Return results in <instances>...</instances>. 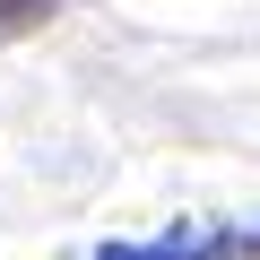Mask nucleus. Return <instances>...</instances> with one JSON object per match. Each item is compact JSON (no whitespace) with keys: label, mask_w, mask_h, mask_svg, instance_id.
Masks as SVG:
<instances>
[{"label":"nucleus","mask_w":260,"mask_h":260,"mask_svg":"<svg viewBox=\"0 0 260 260\" xmlns=\"http://www.w3.org/2000/svg\"><path fill=\"white\" fill-rule=\"evenodd\" d=\"M87 260H234V234L217 225H182V234H156V243H104Z\"/></svg>","instance_id":"f257e3e1"},{"label":"nucleus","mask_w":260,"mask_h":260,"mask_svg":"<svg viewBox=\"0 0 260 260\" xmlns=\"http://www.w3.org/2000/svg\"><path fill=\"white\" fill-rule=\"evenodd\" d=\"M61 9V0H0V35H26V26H44Z\"/></svg>","instance_id":"f03ea898"},{"label":"nucleus","mask_w":260,"mask_h":260,"mask_svg":"<svg viewBox=\"0 0 260 260\" xmlns=\"http://www.w3.org/2000/svg\"><path fill=\"white\" fill-rule=\"evenodd\" d=\"M234 251H243V260H260V234H234Z\"/></svg>","instance_id":"7ed1b4c3"}]
</instances>
